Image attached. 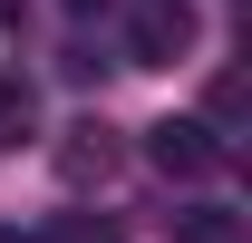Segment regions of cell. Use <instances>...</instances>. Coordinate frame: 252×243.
<instances>
[{
  "label": "cell",
  "mask_w": 252,
  "mask_h": 243,
  "mask_svg": "<svg viewBox=\"0 0 252 243\" xmlns=\"http://www.w3.org/2000/svg\"><path fill=\"white\" fill-rule=\"evenodd\" d=\"M194 49V10L185 0H136V20H126V68H175Z\"/></svg>",
  "instance_id": "cell-1"
},
{
  "label": "cell",
  "mask_w": 252,
  "mask_h": 243,
  "mask_svg": "<svg viewBox=\"0 0 252 243\" xmlns=\"http://www.w3.org/2000/svg\"><path fill=\"white\" fill-rule=\"evenodd\" d=\"M146 165L175 175V185H194V175H214V165H223V136H214V126H194V117H165V126H146Z\"/></svg>",
  "instance_id": "cell-2"
},
{
  "label": "cell",
  "mask_w": 252,
  "mask_h": 243,
  "mask_svg": "<svg viewBox=\"0 0 252 243\" xmlns=\"http://www.w3.org/2000/svg\"><path fill=\"white\" fill-rule=\"evenodd\" d=\"M107 175H117V126H107V117H78L59 136V185L88 195V185H107Z\"/></svg>",
  "instance_id": "cell-3"
},
{
  "label": "cell",
  "mask_w": 252,
  "mask_h": 243,
  "mask_svg": "<svg viewBox=\"0 0 252 243\" xmlns=\"http://www.w3.org/2000/svg\"><path fill=\"white\" fill-rule=\"evenodd\" d=\"M175 243H243V214L233 204H185L175 214Z\"/></svg>",
  "instance_id": "cell-4"
},
{
  "label": "cell",
  "mask_w": 252,
  "mask_h": 243,
  "mask_svg": "<svg viewBox=\"0 0 252 243\" xmlns=\"http://www.w3.org/2000/svg\"><path fill=\"white\" fill-rule=\"evenodd\" d=\"M30 88H20V78H0V146H20V136H30Z\"/></svg>",
  "instance_id": "cell-5"
},
{
  "label": "cell",
  "mask_w": 252,
  "mask_h": 243,
  "mask_svg": "<svg viewBox=\"0 0 252 243\" xmlns=\"http://www.w3.org/2000/svg\"><path fill=\"white\" fill-rule=\"evenodd\" d=\"M49 243H117V224H107V214H59Z\"/></svg>",
  "instance_id": "cell-6"
},
{
  "label": "cell",
  "mask_w": 252,
  "mask_h": 243,
  "mask_svg": "<svg viewBox=\"0 0 252 243\" xmlns=\"http://www.w3.org/2000/svg\"><path fill=\"white\" fill-rule=\"evenodd\" d=\"M68 10H78V20H97V10H117V0H68Z\"/></svg>",
  "instance_id": "cell-7"
},
{
  "label": "cell",
  "mask_w": 252,
  "mask_h": 243,
  "mask_svg": "<svg viewBox=\"0 0 252 243\" xmlns=\"http://www.w3.org/2000/svg\"><path fill=\"white\" fill-rule=\"evenodd\" d=\"M0 243H20V234H10V224H0Z\"/></svg>",
  "instance_id": "cell-8"
}]
</instances>
